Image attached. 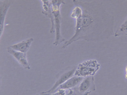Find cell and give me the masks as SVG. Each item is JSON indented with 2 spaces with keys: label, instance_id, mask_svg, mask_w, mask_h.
Returning <instances> with one entry per match:
<instances>
[{
  "label": "cell",
  "instance_id": "cell-1",
  "mask_svg": "<svg viewBox=\"0 0 127 95\" xmlns=\"http://www.w3.org/2000/svg\"><path fill=\"white\" fill-rule=\"evenodd\" d=\"M63 0H51L52 12L54 16V29L56 32V39L54 43L55 46H57L65 41L61 33L62 21L60 7L62 4H65Z\"/></svg>",
  "mask_w": 127,
  "mask_h": 95
},
{
  "label": "cell",
  "instance_id": "cell-6",
  "mask_svg": "<svg viewBox=\"0 0 127 95\" xmlns=\"http://www.w3.org/2000/svg\"><path fill=\"white\" fill-rule=\"evenodd\" d=\"M76 69V68H74L62 74L57 81L56 83L53 86V87L48 91L44 93H52L54 92L60 86L64 83L69 78L74 76Z\"/></svg>",
  "mask_w": 127,
  "mask_h": 95
},
{
  "label": "cell",
  "instance_id": "cell-4",
  "mask_svg": "<svg viewBox=\"0 0 127 95\" xmlns=\"http://www.w3.org/2000/svg\"><path fill=\"white\" fill-rule=\"evenodd\" d=\"M7 49L8 52L12 55L25 69H30V65L27 58V53L15 51L10 47L7 48Z\"/></svg>",
  "mask_w": 127,
  "mask_h": 95
},
{
  "label": "cell",
  "instance_id": "cell-10",
  "mask_svg": "<svg viewBox=\"0 0 127 95\" xmlns=\"http://www.w3.org/2000/svg\"><path fill=\"white\" fill-rule=\"evenodd\" d=\"M55 92L52 93L43 92L38 95H88L81 94L77 87L71 89H57Z\"/></svg>",
  "mask_w": 127,
  "mask_h": 95
},
{
  "label": "cell",
  "instance_id": "cell-8",
  "mask_svg": "<svg viewBox=\"0 0 127 95\" xmlns=\"http://www.w3.org/2000/svg\"><path fill=\"white\" fill-rule=\"evenodd\" d=\"M33 41V39L30 38L11 45L10 47L15 51L27 53L30 49Z\"/></svg>",
  "mask_w": 127,
  "mask_h": 95
},
{
  "label": "cell",
  "instance_id": "cell-11",
  "mask_svg": "<svg viewBox=\"0 0 127 95\" xmlns=\"http://www.w3.org/2000/svg\"><path fill=\"white\" fill-rule=\"evenodd\" d=\"M123 34L127 35V19L125 22L122 25L119 30L117 31L115 34V36H118Z\"/></svg>",
  "mask_w": 127,
  "mask_h": 95
},
{
  "label": "cell",
  "instance_id": "cell-5",
  "mask_svg": "<svg viewBox=\"0 0 127 95\" xmlns=\"http://www.w3.org/2000/svg\"><path fill=\"white\" fill-rule=\"evenodd\" d=\"M11 4L10 1H0V38L3 31L6 15Z\"/></svg>",
  "mask_w": 127,
  "mask_h": 95
},
{
  "label": "cell",
  "instance_id": "cell-7",
  "mask_svg": "<svg viewBox=\"0 0 127 95\" xmlns=\"http://www.w3.org/2000/svg\"><path fill=\"white\" fill-rule=\"evenodd\" d=\"M42 13L50 19L51 27L50 29L51 33L55 32L54 29V16L52 12L51 0H42Z\"/></svg>",
  "mask_w": 127,
  "mask_h": 95
},
{
  "label": "cell",
  "instance_id": "cell-3",
  "mask_svg": "<svg viewBox=\"0 0 127 95\" xmlns=\"http://www.w3.org/2000/svg\"><path fill=\"white\" fill-rule=\"evenodd\" d=\"M77 87L79 92L83 95H89L91 91L95 89L93 76L84 77Z\"/></svg>",
  "mask_w": 127,
  "mask_h": 95
},
{
  "label": "cell",
  "instance_id": "cell-9",
  "mask_svg": "<svg viewBox=\"0 0 127 95\" xmlns=\"http://www.w3.org/2000/svg\"><path fill=\"white\" fill-rule=\"evenodd\" d=\"M84 78L82 77L74 75L60 86L57 89H71L75 88L79 85Z\"/></svg>",
  "mask_w": 127,
  "mask_h": 95
},
{
  "label": "cell",
  "instance_id": "cell-2",
  "mask_svg": "<svg viewBox=\"0 0 127 95\" xmlns=\"http://www.w3.org/2000/svg\"><path fill=\"white\" fill-rule=\"evenodd\" d=\"M99 65L94 60L87 61L80 63L76 68L74 76L82 77L93 76L99 69Z\"/></svg>",
  "mask_w": 127,
  "mask_h": 95
}]
</instances>
